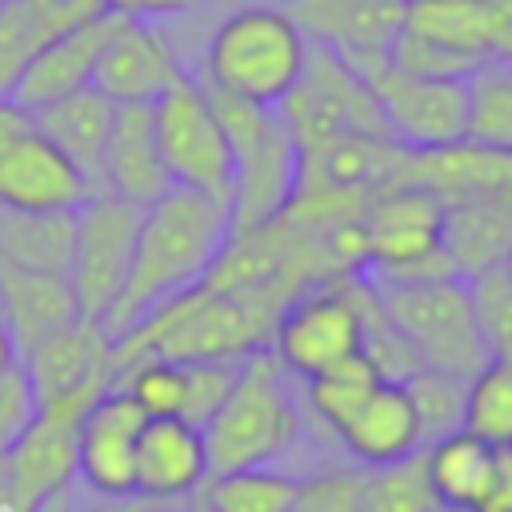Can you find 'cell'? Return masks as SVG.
<instances>
[{
  "label": "cell",
  "instance_id": "obj_1",
  "mask_svg": "<svg viewBox=\"0 0 512 512\" xmlns=\"http://www.w3.org/2000/svg\"><path fill=\"white\" fill-rule=\"evenodd\" d=\"M228 232H232V208L204 192L172 184L164 196L144 204L128 280L104 320L112 340L128 332L156 304L204 284L220 248L228 244Z\"/></svg>",
  "mask_w": 512,
  "mask_h": 512
},
{
  "label": "cell",
  "instance_id": "obj_2",
  "mask_svg": "<svg viewBox=\"0 0 512 512\" xmlns=\"http://www.w3.org/2000/svg\"><path fill=\"white\" fill-rule=\"evenodd\" d=\"M272 328L240 300L228 292H216L208 284H196L152 312H144L128 332L112 340V360L116 376L144 356H164V360H240L252 348H264Z\"/></svg>",
  "mask_w": 512,
  "mask_h": 512
},
{
  "label": "cell",
  "instance_id": "obj_3",
  "mask_svg": "<svg viewBox=\"0 0 512 512\" xmlns=\"http://www.w3.org/2000/svg\"><path fill=\"white\" fill-rule=\"evenodd\" d=\"M308 36L284 12V4H240L224 16L208 40L200 80L232 100L280 108L308 64Z\"/></svg>",
  "mask_w": 512,
  "mask_h": 512
},
{
  "label": "cell",
  "instance_id": "obj_4",
  "mask_svg": "<svg viewBox=\"0 0 512 512\" xmlns=\"http://www.w3.org/2000/svg\"><path fill=\"white\" fill-rule=\"evenodd\" d=\"M200 432L208 452V476L260 468L292 448L300 432V412L288 392V372L268 344L252 348L240 360L228 396L204 420Z\"/></svg>",
  "mask_w": 512,
  "mask_h": 512
},
{
  "label": "cell",
  "instance_id": "obj_5",
  "mask_svg": "<svg viewBox=\"0 0 512 512\" xmlns=\"http://www.w3.org/2000/svg\"><path fill=\"white\" fill-rule=\"evenodd\" d=\"M204 92L232 148V232L276 220L296 196V176H300V152L280 108L244 104L208 84Z\"/></svg>",
  "mask_w": 512,
  "mask_h": 512
},
{
  "label": "cell",
  "instance_id": "obj_6",
  "mask_svg": "<svg viewBox=\"0 0 512 512\" xmlns=\"http://www.w3.org/2000/svg\"><path fill=\"white\" fill-rule=\"evenodd\" d=\"M376 296L392 328L412 344L424 368H440L460 380H472L492 360V348L472 312L468 280L444 276L420 284H376Z\"/></svg>",
  "mask_w": 512,
  "mask_h": 512
},
{
  "label": "cell",
  "instance_id": "obj_7",
  "mask_svg": "<svg viewBox=\"0 0 512 512\" xmlns=\"http://www.w3.org/2000/svg\"><path fill=\"white\" fill-rule=\"evenodd\" d=\"M364 288L368 276H336L296 292L268 336L284 372L308 380L364 348Z\"/></svg>",
  "mask_w": 512,
  "mask_h": 512
},
{
  "label": "cell",
  "instance_id": "obj_8",
  "mask_svg": "<svg viewBox=\"0 0 512 512\" xmlns=\"http://www.w3.org/2000/svg\"><path fill=\"white\" fill-rule=\"evenodd\" d=\"M280 116L300 156H312L344 136H392L360 72L328 44H312L296 88L280 100Z\"/></svg>",
  "mask_w": 512,
  "mask_h": 512
},
{
  "label": "cell",
  "instance_id": "obj_9",
  "mask_svg": "<svg viewBox=\"0 0 512 512\" xmlns=\"http://www.w3.org/2000/svg\"><path fill=\"white\" fill-rule=\"evenodd\" d=\"M368 276L376 284H420L456 276L444 256V204L428 188H380L364 208Z\"/></svg>",
  "mask_w": 512,
  "mask_h": 512
},
{
  "label": "cell",
  "instance_id": "obj_10",
  "mask_svg": "<svg viewBox=\"0 0 512 512\" xmlns=\"http://www.w3.org/2000/svg\"><path fill=\"white\" fill-rule=\"evenodd\" d=\"M368 84L388 132L408 148H444L468 132V80H432L404 72L388 52L344 56Z\"/></svg>",
  "mask_w": 512,
  "mask_h": 512
},
{
  "label": "cell",
  "instance_id": "obj_11",
  "mask_svg": "<svg viewBox=\"0 0 512 512\" xmlns=\"http://www.w3.org/2000/svg\"><path fill=\"white\" fill-rule=\"evenodd\" d=\"M152 116L168 180L232 208V148L204 84L184 72L168 92L152 100Z\"/></svg>",
  "mask_w": 512,
  "mask_h": 512
},
{
  "label": "cell",
  "instance_id": "obj_12",
  "mask_svg": "<svg viewBox=\"0 0 512 512\" xmlns=\"http://www.w3.org/2000/svg\"><path fill=\"white\" fill-rule=\"evenodd\" d=\"M88 196V180L32 112L0 96V212H76Z\"/></svg>",
  "mask_w": 512,
  "mask_h": 512
},
{
  "label": "cell",
  "instance_id": "obj_13",
  "mask_svg": "<svg viewBox=\"0 0 512 512\" xmlns=\"http://www.w3.org/2000/svg\"><path fill=\"white\" fill-rule=\"evenodd\" d=\"M140 204L116 196V192H92L76 208V244L68 280L80 304V316L108 320L132 264L136 228H140Z\"/></svg>",
  "mask_w": 512,
  "mask_h": 512
},
{
  "label": "cell",
  "instance_id": "obj_14",
  "mask_svg": "<svg viewBox=\"0 0 512 512\" xmlns=\"http://www.w3.org/2000/svg\"><path fill=\"white\" fill-rule=\"evenodd\" d=\"M36 408L60 404V400H96L116 384V360H112V332L104 320H72L68 328L40 340L28 356H20Z\"/></svg>",
  "mask_w": 512,
  "mask_h": 512
},
{
  "label": "cell",
  "instance_id": "obj_15",
  "mask_svg": "<svg viewBox=\"0 0 512 512\" xmlns=\"http://www.w3.org/2000/svg\"><path fill=\"white\" fill-rule=\"evenodd\" d=\"M140 404L124 388H108L88 404L76 428V476L104 500H136V440L144 428Z\"/></svg>",
  "mask_w": 512,
  "mask_h": 512
},
{
  "label": "cell",
  "instance_id": "obj_16",
  "mask_svg": "<svg viewBox=\"0 0 512 512\" xmlns=\"http://www.w3.org/2000/svg\"><path fill=\"white\" fill-rule=\"evenodd\" d=\"M184 76L176 44L144 16H124L108 36L92 88H100L112 104H152Z\"/></svg>",
  "mask_w": 512,
  "mask_h": 512
},
{
  "label": "cell",
  "instance_id": "obj_17",
  "mask_svg": "<svg viewBox=\"0 0 512 512\" xmlns=\"http://www.w3.org/2000/svg\"><path fill=\"white\" fill-rule=\"evenodd\" d=\"M120 20H124V12L104 8L100 16L60 32L56 40H48L24 64V72L12 80V88L4 96L20 108L36 112V108H44V104H52V100H60L76 88H88L92 72H96V60H100V52H104V44H108V36L116 32Z\"/></svg>",
  "mask_w": 512,
  "mask_h": 512
},
{
  "label": "cell",
  "instance_id": "obj_18",
  "mask_svg": "<svg viewBox=\"0 0 512 512\" xmlns=\"http://www.w3.org/2000/svg\"><path fill=\"white\" fill-rule=\"evenodd\" d=\"M404 28L472 64H512V0H408Z\"/></svg>",
  "mask_w": 512,
  "mask_h": 512
},
{
  "label": "cell",
  "instance_id": "obj_19",
  "mask_svg": "<svg viewBox=\"0 0 512 512\" xmlns=\"http://www.w3.org/2000/svg\"><path fill=\"white\" fill-rule=\"evenodd\" d=\"M208 480L204 432L180 416H148L136 440V488L144 504L188 500Z\"/></svg>",
  "mask_w": 512,
  "mask_h": 512
},
{
  "label": "cell",
  "instance_id": "obj_20",
  "mask_svg": "<svg viewBox=\"0 0 512 512\" xmlns=\"http://www.w3.org/2000/svg\"><path fill=\"white\" fill-rule=\"evenodd\" d=\"M444 256L460 280L512 256V184L476 188L444 204Z\"/></svg>",
  "mask_w": 512,
  "mask_h": 512
},
{
  "label": "cell",
  "instance_id": "obj_21",
  "mask_svg": "<svg viewBox=\"0 0 512 512\" xmlns=\"http://www.w3.org/2000/svg\"><path fill=\"white\" fill-rule=\"evenodd\" d=\"M172 188L152 104H116L108 144H104V192H116L132 204H152Z\"/></svg>",
  "mask_w": 512,
  "mask_h": 512
},
{
  "label": "cell",
  "instance_id": "obj_22",
  "mask_svg": "<svg viewBox=\"0 0 512 512\" xmlns=\"http://www.w3.org/2000/svg\"><path fill=\"white\" fill-rule=\"evenodd\" d=\"M284 12L316 44L352 52H388L404 24L408 0H284Z\"/></svg>",
  "mask_w": 512,
  "mask_h": 512
},
{
  "label": "cell",
  "instance_id": "obj_23",
  "mask_svg": "<svg viewBox=\"0 0 512 512\" xmlns=\"http://www.w3.org/2000/svg\"><path fill=\"white\" fill-rule=\"evenodd\" d=\"M336 436L352 452V460H360L364 468H380V464H392V460L424 448L416 408H412L404 384H396V380H380L356 404V412L336 428Z\"/></svg>",
  "mask_w": 512,
  "mask_h": 512
},
{
  "label": "cell",
  "instance_id": "obj_24",
  "mask_svg": "<svg viewBox=\"0 0 512 512\" xmlns=\"http://www.w3.org/2000/svg\"><path fill=\"white\" fill-rule=\"evenodd\" d=\"M0 308H4L0 320L12 332L20 356H28L40 340L68 328L72 320H80V304L68 276L8 268V264H0Z\"/></svg>",
  "mask_w": 512,
  "mask_h": 512
},
{
  "label": "cell",
  "instance_id": "obj_25",
  "mask_svg": "<svg viewBox=\"0 0 512 512\" xmlns=\"http://www.w3.org/2000/svg\"><path fill=\"white\" fill-rule=\"evenodd\" d=\"M112 112L116 104L92 84L32 112L36 128L76 164V172L88 180L92 192H104V144H108Z\"/></svg>",
  "mask_w": 512,
  "mask_h": 512
},
{
  "label": "cell",
  "instance_id": "obj_26",
  "mask_svg": "<svg viewBox=\"0 0 512 512\" xmlns=\"http://www.w3.org/2000/svg\"><path fill=\"white\" fill-rule=\"evenodd\" d=\"M496 452L500 448L476 440L464 428L424 444V468H428L432 492L440 496L444 512H476V504L484 500L492 484Z\"/></svg>",
  "mask_w": 512,
  "mask_h": 512
},
{
  "label": "cell",
  "instance_id": "obj_27",
  "mask_svg": "<svg viewBox=\"0 0 512 512\" xmlns=\"http://www.w3.org/2000/svg\"><path fill=\"white\" fill-rule=\"evenodd\" d=\"M76 212H0V264L68 276Z\"/></svg>",
  "mask_w": 512,
  "mask_h": 512
},
{
  "label": "cell",
  "instance_id": "obj_28",
  "mask_svg": "<svg viewBox=\"0 0 512 512\" xmlns=\"http://www.w3.org/2000/svg\"><path fill=\"white\" fill-rule=\"evenodd\" d=\"M296 488H300L296 476L260 464V468L212 472L196 492L212 512H288L296 500Z\"/></svg>",
  "mask_w": 512,
  "mask_h": 512
},
{
  "label": "cell",
  "instance_id": "obj_29",
  "mask_svg": "<svg viewBox=\"0 0 512 512\" xmlns=\"http://www.w3.org/2000/svg\"><path fill=\"white\" fill-rule=\"evenodd\" d=\"M360 512H444L440 496L432 492L428 468H424V448L392 464L368 468Z\"/></svg>",
  "mask_w": 512,
  "mask_h": 512
},
{
  "label": "cell",
  "instance_id": "obj_30",
  "mask_svg": "<svg viewBox=\"0 0 512 512\" xmlns=\"http://www.w3.org/2000/svg\"><path fill=\"white\" fill-rule=\"evenodd\" d=\"M464 432L492 448H512V364L504 356H492L468 380Z\"/></svg>",
  "mask_w": 512,
  "mask_h": 512
},
{
  "label": "cell",
  "instance_id": "obj_31",
  "mask_svg": "<svg viewBox=\"0 0 512 512\" xmlns=\"http://www.w3.org/2000/svg\"><path fill=\"white\" fill-rule=\"evenodd\" d=\"M464 140L512 152V64H484L468 80V132Z\"/></svg>",
  "mask_w": 512,
  "mask_h": 512
},
{
  "label": "cell",
  "instance_id": "obj_32",
  "mask_svg": "<svg viewBox=\"0 0 512 512\" xmlns=\"http://www.w3.org/2000/svg\"><path fill=\"white\" fill-rule=\"evenodd\" d=\"M380 380H384V376L376 372V364H372L364 352H352L348 360H340V364H332V368L308 376V380H304V392H308L312 412L336 432V428L356 412V404H360Z\"/></svg>",
  "mask_w": 512,
  "mask_h": 512
},
{
  "label": "cell",
  "instance_id": "obj_33",
  "mask_svg": "<svg viewBox=\"0 0 512 512\" xmlns=\"http://www.w3.org/2000/svg\"><path fill=\"white\" fill-rule=\"evenodd\" d=\"M404 392H408V400H412V408H416L424 444H432V440H440V436L464 428L468 380H460V376H452V372H440V368H416V372L404 380Z\"/></svg>",
  "mask_w": 512,
  "mask_h": 512
},
{
  "label": "cell",
  "instance_id": "obj_34",
  "mask_svg": "<svg viewBox=\"0 0 512 512\" xmlns=\"http://www.w3.org/2000/svg\"><path fill=\"white\" fill-rule=\"evenodd\" d=\"M184 364L164 360V356H144L132 360L120 376L116 388H124L144 416H180L184 412Z\"/></svg>",
  "mask_w": 512,
  "mask_h": 512
},
{
  "label": "cell",
  "instance_id": "obj_35",
  "mask_svg": "<svg viewBox=\"0 0 512 512\" xmlns=\"http://www.w3.org/2000/svg\"><path fill=\"white\" fill-rule=\"evenodd\" d=\"M468 296H472V312H476V324H480L492 356H508L512 352V276H508V268L500 264V268L472 276Z\"/></svg>",
  "mask_w": 512,
  "mask_h": 512
},
{
  "label": "cell",
  "instance_id": "obj_36",
  "mask_svg": "<svg viewBox=\"0 0 512 512\" xmlns=\"http://www.w3.org/2000/svg\"><path fill=\"white\" fill-rule=\"evenodd\" d=\"M364 476H368L364 464H344V468H324L316 476H304L288 512H360Z\"/></svg>",
  "mask_w": 512,
  "mask_h": 512
},
{
  "label": "cell",
  "instance_id": "obj_37",
  "mask_svg": "<svg viewBox=\"0 0 512 512\" xmlns=\"http://www.w3.org/2000/svg\"><path fill=\"white\" fill-rule=\"evenodd\" d=\"M388 56H392V64H400L404 72L432 76V80H472V76L480 72V64H472V60L448 52L444 44H436V40H428V36L404 28V24H400V32L392 36Z\"/></svg>",
  "mask_w": 512,
  "mask_h": 512
},
{
  "label": "cell",
  "instance_id": "obj_38",
  "mask_svg": "<svg viewBox=\"0 0 512 512\" xmlns=\"http://www.w3.org/2000/svg\"><path fill=\"white\" fill-rule=\"evenodd\" d=\"M244 360V356H240ZM240 360H188L184 364V412L180 420L204 428V420L220 408V400L228 396L232 380H236V368Z\"/></svg>",
  "mask_w": 512,
  "mask_h": 512
},
{
  "label": "cell",
  "instance_id": "obj_39",
  "mask_svg": "<svg viewBox=\"0 0 512 512\" xmlns=\"http://www.w3.org/2000/svg\"><path fill=\"white\" fill-rule=\"evenodd\" d=\"M32 416H36V392L24 364H16L0 372V452L16 444V436L32 424Z\"/></svg>",
  "mask_w": 512,
  "mask_h": 512
},
{
  "label": "cell",
  "instance_id": "obj_40",
  "mask_svg": "<svg viewBox=\"0 0 512 512\" xmlns=\"http://www.w3.org/2000/svg\"><path fill=\"white\" fill-rule=\"evenodd\" d=\"M476 512H512V448L496 452V472H492V484H488L484 500L476 504Z\"/></svg>",
  "mask_w": 512,
  "mask_h": 512
},
{
  "label": "cell",
  "instance_id": "obj_41",
  "mask_svg": "<svg viewBox=\"0 0 512 512\" xmlns=\"http://www.w3.org/2000/svg\"><path fill=\"white\" fill-rule=\"evenodd\" d=\"M20 364V352H16V340H12V332L4 328V320H0V372H8V368H16Z\"/></svg>",
  "mask_w": 512,
  "mask_h": 512
},
{
  "label": "cell",
  "instance_id": "obj_42",
  "mask_svg": "<svg viewBox=\"0 0 512 512\" xmlns=\"http://www.w3.org/2000/svg\"><path fill=\"white\" fill-rule=\"evenodd\" d=\"M188 512H212V508L204 504V496H200V492H192V496H188Z\"/></svg>",
  "mask_w": 512,
  "mask_h": 512
},
{
  "label": "cell",
  "instance_id": "obj_43",
  "mask_svg": "<svg viewBox=\"0 0 512 512\" xmlns=\"http://www.w3.org/2000/svg\"><path fill=\"white\" fill-rule=\"evenodd\" d=\"M504 268H508V276H512V256H508V260H504Z\"/></svg>",
  "mask_w": 512,
  "mask_h": 512
},
{
  "label": "cell",
  "instance_id": "obj_44",
  "mask_svg": "<svg viewBox=\"0 0 512 512\" xmlns=\"http://www.w3.org/2000/svg\"><path fill=\"white\" fill-rule=\"evenodd\" d=\"M504 360H508V364H512V352H508V356H504Z\"/></svg>",
  "mask_w": 512,
  "mask_h": 512
},
{
  "label": "cell",
  "instance_id": "obj_45",
  "mask_svg": "<svg viewBox=\"0 0 512 512\" xmlns=\"http://www.w3.org/2000/svg\"><path fill=\"white\" fill-rule=\"evenodd\" d=\"M0 4H4V0H0Z\"/></svg>",
  "mask_w": 512,
  "mask_h": 512
}]
</instances>
